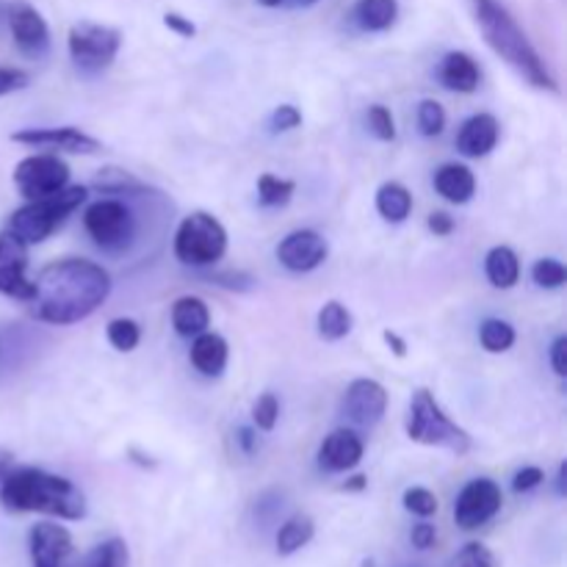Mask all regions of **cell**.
Masks as SVG:
<instances>
[{
    "mask_svg": "<svg viewBox=\"0 0 567 567\" xmlns=\"http://www.w3.org/2000/svg\"><path fill=\"white\" fill-rule=\"evenodd\" d=\"M548 363H551L554 374H557L559 380H565L567 377V338L565 336H557L551 341V347H548Z\"/></svg>",
    "mask_w": 567,
    "mask_h": 567,
    "instance_id": "cell-43",
    "label": "cell"
},
{
    "mask_svg": "<svg viewBox=\"0 0 567 567\" xmlns=\"http://www.w3.org/2000/svg\"><path fill=\"white\" fill-rule=\"evenodd\" d=\"M271 131L275 133H291L297 131L299 125H302V111L297 109V105H277L275 111H271V120H269Z\"/></svg>",
    "mask_w": 567,
    "mask_h": 567,
    "instance_id": "cell-39",
    "label": "cell"
},
{
    "mask_svg": "<svg viewBox=\"0 0 567 567\" xmlns=\"http://www.w3.org/2000/svg\"><path fill=\"white\" fill-rule=\"evenodd\" d=\"M89 188L86 186H66L61 192L50 194L42 199H28L22 208H17L9 216V227L6 230L14 233L17 238L33 247V244H42L86 203Z\"/></svg>",
    "mask_w": 567,
    "mask_h": 567,
    "instance_id": "cell-4",
    "label": "cell"
},
{
    "mask_svg": "<svg viewBox=\"0 0 567 567\" xmlns=\"http://www.w3.org/2000/svg\"><path fill=\"white\" fill-rule=\"evenodd\" d=\"M227 227L208 210H192L183 216L172 238V252L183 266L208 269L227 255Z\"/></svg>",
    "mask_w": 567,
    "mask_h": 567,
    "instance_id": "cell-6",
    "label": "cell"
},
{
    "mask_svg": "<svg viewBox=\"0 0 567 567\" xmlns=\"http://www.w3.org/2000/svg\"><path fill=\"white\" fill-rule=\"evenodd\" d=\"M532 280L537 288H546V291H557L567 282V269L563 260L557 258H540L532 264Z\"/></svg>",
    "mask_w": 567,
    "mask_h": 567,
    "instance_id": "cell-32",
    "label": "cell"
},
{
    "mask_svg": "<svg viewBox=\"0 0 567 567\" xmlns=\"http://www.w3.org/2000/svg\"><path fill=\"white\" fill-rule=\"evenodd\" d=\"M374 205H377V214H380L382 219L391 221V225H402V221L410 219L415 203H413V192H410L404 183L388 181L377 188Z\"/></svg>",
    "mask_w": 567,
    "mask_h": 567,
    "instance_id": "cell-24",
    "label": "cell"
},
{
    "mask_svg": "<svg viewBox=\"0 0 567 567\" xmlns=\"http://www.w3.org/2000/svg\"><path fill=\"white\" fill-rule=\"evenodd\" d=\"M66 50L70 59L83 75H100L116 61L122 50L120 28L103 25V22L81 20L66 33Z\"/></svg>",
    "mask_w": 567,
    "mask_h": 567,
    "instance_id": "cell-8",
    "label": "cell"
},
{
    "mask_svg": "<svg viewBox=\"0 0 567 567\" xmlns=\"http://www.w3.org/2000/svg\"><path fill=\"white\" fill-rule=\"evenodd\" d=\"M330 255V244L321 236L319 230H310V227H302V230H293L277 244V260L286 266L293 275H308V271H316Z\"/></svg>",
    "mask_w": 567,
    "mask_h": 567,
    "instance_id": "cell-14",
    "label": "cell"
},
{
    "mask_svg": "<svg viewBox=\"0 0 567 567\" xmlns=\"http://www.w3.org/2000/svg\"><path fill=\"white\" fill-rule=\"evenodd\" d=\"M105 338H109V343L116 349V352L127 354L142 343V327H138V321L120 316V319L109 321V327H105Z\"/></svg>",
    "mask_w": 567,
    "mask_h": 567,
    "instance_id": "cell-31",
    "label": "cell"
},
{
    "mask_svg": "<svg viewBox=\"0 0 567 567\" xmlns=\"http://www.w3.org/2000/svg\"><path fill=\"white\" fill-rule=\"evenodd\" d=\"M426 227H430L437 238H446V236H452L454 227H457V221H454L446 210H432L430 219H426Z\"/></svg>",
    "mask_w": 567,
    "mask_h": 567,
    "instance_id": "cell-46",
    "label": "cell"
},
{
    "mask_svg": "<svg viewBox=\"0 0 567 567\" xmlns=\"http://www.w3.org/2000/svg\"><path fill=\"white\" fill-rule=\"evenodd\" d=\"M352 327H354L352 313H349L347 305L338 302V299L324 302V308H321L319 316H316V330H319V338H324V341L330 343L343 341V338L352 332Z\"/></svg>",
    "mask_w": 567,
    "mask_h": 567,
    "instance_id": "cell-26",
    "label": "cell"
},
{
    "mask_svg": "<svg viewBox=\"0 0 567 567\" xmlns=\"http://www.w3.org/2000/svg\"><path fill=\"white\" fill-rule=\"evenodd\" d=\"M474 17L485 37L487 48L507 61L529 86L543 92H559V83L554 78L551 66L540 55V50L532 44L529 33L520 28V22L509 14V9L498 0H474Z\"/></svg>",
    "mask_w": 567,
    "mask_h": 567,
    "instance_id": "cell-2",
    "label": "cell"
},
{
    "mask_svg": "<svg viewBox=\"0 0 567 567\" xmlns=\"http://www.w3.org/2000/svg\"><path fill=\"white\" fill-rule=\"evenodd\" d=\"M28 551L33 567H72V535L55 520H42L28 532Z\"/></svg>",
    "mask_w": 567,
    "mask_h": 567,
    "instance_id": "cell-15",
    "label": "cell"
},
{
    "mask_svg": "<svg viewBox=\"0 0 567 567\" xmlns=\"http://www.w3.org/2000/svg\"><path fill=\"white\" fill-rule=\"evenodd\" d=\"M502 125L493 114H474L460 125L457 150L465 158H487L496 150Z\"/></svg>",
    "mask_w": 567,
    "mask_h": 567,
    "instance_id": "cell-18",
    "label": "cell"
},
{
    "mask_svg": "<svg viewBox=\"0 0 567 567\" xmlns=\"http://www.w3.org/2000/svg\"><path fill=\"white\" fill-rule=\"evenodd\" d=\"M293 194H297V181L277 177L271 172H264L258 177V203L264 208H286L293 199Z\"/></svg>",
    "mask_w": 567,
    "mask_h": 567,
    "instance_id": "cell-29",
    "label": "cell"
},
{
    "mask_svg": "<svg viewBox=\"0 0 567 567\" xmlns=\"http://www.w3.org/2000/svg\"><path fill=\"white\" fill-rule=\"evenodd\" d=\"M258 3H264V6H269V9H275V6H282V3H286V0H258Z\"/></svg>",
    "mask_w": 567,
    "mask_h": 567,
    "instance_id": "cell-53",
    "label": "cell"
},
{
    "mask_svg": "<svg viewBox=\"0 0 567 567\" xmlns=\"http://www.w3.org/2000/svg\"><path fill=\"white\" fill-rule=\"evenodd\" d=\"M313 518H310V515H293V518H288L286 524L280 526V532H277V554H280V557H291V554L302 551V548L313 540Z\"/></svg>",
    "mask_w": 567,
    "mask_h": 567,
    "instance_id": "cell-27",
    "label": "cell"
},
{
    "mask_svg": "<svg viewBox=\"0 0 567 567\" xmlns=\"http://www.w3.org/2000/svg\"><path fill=\"white\" fill-rule=\"evenodd\" d=\"M504 504V493L498 487V482L480 476V480H471L468 485L460 491L457 504H454V520H457L460 529L474 532L480 526L491 524L498 515Z\"/></svg>",
    "mask_w": 567,
    "mask_h": 567,
    "instance_id": "cell-10",
    "label": "cell"
},
{
    "mask_svg": "<svg viewBox=\"0 0 567 567\" xmlns=\"http://www.w3.org/2000/svg\"><path fill=\"white\" fill-rule=\"evenodd\" d=\"M28 86H31V72L20 70V66H0V97L22 92Z\"/></svg>",
    "mask_w": 567,
    "mask_h": 567,
    "instance_id": "cell-41",
    "label": "cell"
},
{
    "mask_svg": "<svg viewBox=\"0 0 567 567\" xmlns=\"http://www.w3.org/2000/svg\"><path fill=\"white\" fill-rule=\"evenodd\" d=\"M449 567H498V559L485 543H465Z\"/></svg>",
    "mask_w": 567,
    "mask_h": 567,
    "instance_id": "cell-37",
    "label": "cell"
},
{
    "mask_svg": "<svg viewBox=\"0 0 567 567\" xmlns=\"http://www.w3.org/2000/svg\"><path fill=\"white\" fill-rule=\"evenodd\" d=\"M188 360L203 377H221L227 369V360H230V347L219 332L205 330L197 338H192Z\"/></svg>",
    "mask_w": 567,
    "mask_h": 567,
    "instance_id": "cell-20",
    "label": "cell"
},
{
    "mask_svg": "<svg viewBox=\"0 0 567 567\" xmlns=\"http://www.w3.org/2000/svg\"><path fill=\"white\" fill-rule=\"evenodd\" d=\"M543 482H546L543 468H537V465H524V468L513 476V491L515 493H532L535 487H540Z\"/></svg>",
    "mask_w": 567,
    "mask_h": 567,
    "instance_id": "cell-42",
    "label": "cell"
},
{
    "mask_svg": "<svg viewBox=\"0 0 567 567\" xmlns=\"http://www.w3.org/2000/svg\"><path fill=\"white\" fill-rule=\"evenodd\" d=\"M365 487H369V480H365L363 474H358V476H352V480H347V485L341 487L343 493H360V491H365Z\"/></svg>",
    "mask_w": 567,
    "mask_h": 567,
    "instance_id": "cell-50",
    "label": "cell"
},
{
    "mask_svg": "<svg viewBox=\"0 0 567 567\" xmlns=\"http://www.w3.org/2000/svg\"><path fill=\"white\" fill-rule=\"evenodd\" d=\"M14 186L25 199H42L70 186V164L59 153H33L14 166Z\"/></svg>",
    "mask_w": 567,
    "mask_h": 567,
    "instance_id": "cell-9",
    "label": "cell"
},
{
    "mask_svg": "<svg viewBox=\"0 0 567 567\" xmlns=\"http://www.w3.org/2000/svg\"><path fill=\"white\" fill-rule=\"evenodd\" d=\"M9 28H11V37H14V44L20 48L22 55L39 61L50 53L48 20H44L33 6L17 3L14 9L9 11Z\"/></svg>",
    "mask_w": 567,
    "mask_h": 567,
    "instance_id": "cell-16",
    "label": "cell"
},
{
    "mask_svg": "<svg viewBox=\"0 0 567 567\" xmlns=\"http://www.w3.org/2000/svg\"><path fill=\"white\" fill-rule=\"evenodd\" d=\"M92 186L103 194H131V192H138V188H142V183H138L136 177L125 169H103Z\"/></svg>",
    "mask_w": 567,
    "mask_h": 567,
    "instance_id": "cell-35",
    "label": "cell"
},
{
    "mask_svg": "<svg viewBox=\"0 0 567 567\" xmlns=\"http://www.w3.org/2000/svg\"><path fill=\"white\" fill-rule=\"evenodd\" d=\"M363 567H374V563H365V565H363Z\"/></svg>",
    "mask_w": 567,
    "mask_h": 567,
    "instance_id": "cell-55",
    "label": "cell"
},
{
    "mask_svg": "<svg viewBox=\"0 0 567 567\" xmlns=\"http://www.w3.org/2000/svg\"><path fill=\"white\" fill-rule=\"evenodd\" d=\"M83 227L105 255H125L136 238V214L120 197L94 199L83 210Z\"/></svg>",
    "mask_w": 567,
    "mask_h": 567,
    "instance_id": "cell-7",
    "label": "cell"
},
{
    "mask_svg": "<svg viewBox=\"0 0 567 567\" xmlns=\"http://www.w3.org/2000/svg\"><path fill=\"white\" fill-rule=\"evenodd\" d=\"M557 496L559 498L567 496V463H559L557 468Z\"/></svg>",
    "mask_w": 567,
    "mask_h": 567,
    "instance_id": "cell-52",
    "label": "cell"
},
{
    "mask_svg": "<svg viewBox=\"0 0 567 567\" xmlns=\"http://www.w3.org/2000/svg\"><path fill=\"white\" fill-rule=\"evenodd\" d=\"M11 142L25 144V147L44 150V153H72V155H94L103 150V142L92 133L81 131L75 125L64 127H25V131L11 133Z\"/></svg>",
    "mask_w": 567,
    "mask_h": 567,
    "instance_id": "cell-11",
    "label": "cell"
},
{
    "mask_svg": "<svg viewBox=\"0 0 567 567\" xmlns=\"http://www.w3.org/2000/svg\"><path fill=\"white\" fill-rule=\"evenodd\" d=\"M111 297V275L86 258H61L33 280L31 316L44 324L70 327L97 313Z\"/></svg>",
    "mask_w": 567,
    "mask_h": 567,
    "instance_id": "cell-1",
    "label": "cell"
},
{
    "mask_svg": "<svg viewBox=\"0 0 567 567\" xmlns=\"http://www.w3.org/2000/svg\"><path fill=\"white\" fill-rule=\"evenodd\" d=\"M28 244L14 233H0V293L31 302L33 280L28 277Z\"/></svg>",
    "mask_w": 567,
    "mask_h": 567,
    "instance_id": "cell-13",
    "label": "cell"
},
{
    "mask_svg": "<svg viewBox=\"0 0 567 567\" xmlns=\"http://www.w3.org/2000/svg\"><path fill=\"white\" fill-rule=\"evenodd\" d=\"M410 540H413V546L419 548V551H430V548L437 543V529L424 520V524L413 526V532H410Z\"/></svg>",
    "mask_w": 567,
    "mask_h": 567,
    "instance_id": "cell-45",
    "label": "cell"
},
{
    "mask_svg": "<svg viewBox=\"0 0 567 567\" xmlns=\"http://www.w3.org/2000/svg\"><path fill=\"white\" fill-rule=\"evenodd\" d=\"M408 437L413 443L432 449H446L454 454H468L474 446V437L446 415V410L441 408V402L435 399V393L419 388L410 399V413H408Z\"/></svg>",
    "mask_w": 567,
    "mask_h": 567,
    "instance_id": "cell-5",
    "label": "cell"
},
{
    "mask_svg": "<svg viewBox=\"0 0 567 567\" xmlns=\"http://www.w3.org/2000/svg\"><path fill=\"white\" fill-rule=\"evenodd\" d=\"M388 410V391L371 377H358L347 385L341 399V415L358 430H371L382 421Z\"/></svg>",
    "mask_w": 567,
    "mask_h": 567,
    "instance_id": "cell-12",
    "label": "cell"
},
{
    "mask_svg": "<svg viewBox=\"0 0 567 567\" xmlns=\"http://www.w3.org/2000/svg\"><path fill=\"white\" fill-rule=\"evenodd\" d=\"M172 327L181 338H197L199 332H205L210 327V310L205 305V299L192 297H177L175 305H172Z\"/></svg>",
    "mask_w": 567,
    "mask_h": 567,
    "instance_id": "cell-22",
    "label": "cell"
},
{
    "mask_svg": "<svg viewBox=\"0 0 567 567\" xmlns=\"http://www.w3.org/2000/svg\"><path fill=\"white\" fill-rule=\"evenodd\" d=\"M515 341H518V332H515V327L509 321L491 316V319H485L480 324V343L485 352L504 354L515 347Z\"/></svg>",
    "mask_w": 567,
    "mask_h": 567,
    "instance_id": "cell-28",
    "label": "cell"
},
{
    "mask_svg": "<svg viewBox=\"0 0 567 567\" xmlns=\"http://www.w3.org/2000/svg\"><path fill=\"white\" fill-rule=\"evenodd\" d=\"M208 280L227 288V291H252L255 282H258L247 271H214V275H208Z\"/></svg>",
    "mask_w": 567,
    "mask_h": 567,
    "instance_id": "cell-40",
    "label": "cell"
},
{
    "mask_svg": "<svg viewBox=\"0 0 567 567\" xmlns=\"http://www.w3.org/2000/svg\"><path fill=\"white\" fill-rule=\"evenodd\" d=\"M485 277L498 291H509L520 280V258L513 247L498 244L485 255Z\"/></svg>",
    "mask_w": 567,
    "mask_h": 567,
    "instance_id": "cell-23",
    "label": "cell"
},
{
    "mask_svg": "<svg viewBox=\"0 0 567 567\" xmlns=\"http://www.w3.org/2000/svg\"><path fill=\"white\" fill-rule=\"evenodd\" d=\"M437 78H441V83L449 92L474 94L476 89H480L482 70L471 53H465V50H452V53L443 55L441 66H437Z\"/></svg>",
    "mask_w": 567,
    "mask_h": 567,
    "instance_id": "cell-19",
    "label": "cell"
},
{
    "mask_svg": "<svg viewBox=\"0 0 567 567\" xmlns=\"http://www.w3.org/2000/svg\"><path fill=\"white\" fill-rule=\"evenodd\" d=\"M164 25L169 28L172 33H177V37H183V39H194V37H197V25H194V22L188 20V17L177 14V11H166V14H164Z\"/></svg>",
    "mask_w": 567,
    "mask_h": 567,
    "instance_id": "cell-44",
    "label": "cell"
},
{
    "mask_svg": "<svg viewBox=\"0 0 567 567\" xmlns=\"http://www.w3.org/2000/svg\"><path fill=\"white\" fill-rule=\"evenodd\" d=\"M238 446L244 449V454L258 452V430L255 426H238Z\"/></svg>",
    "mask_w": 567,
    "mask_h": 567,
    "instance_id": "cell-47",
    "label": "cell"
},
{
    "mask_svg": "<svg viewBox=\"0 0 567 567\" xmlns=\"http://www.w3.org/2000/svg\"><path fill=\"white\" fill-rule=\"evenodd\" d=\"M432 183H435V192L452 205L471 203L476 194V175L471 172V166H465V164L437 166Z\"/></svg>",
    "mask_w": 567,
    "mask_h": 567,
    "instance_id": "cell-21",
    "label": "cell"
},
{
    "mask_svg": "<svg viewBox=\"0 0 567 567\" xmlns=\"http://www.w3.org/2000/svg\"><path fill=\"white\" fill-rule=\"evenodd\" d=\"M127 457H131L133 463H136V465H142V468H158V463H155V460L150 457V454H142V452H138L136 446L127 449Z\"/></svg>",
    "mask_w": 567,
    "mask_h": 567,
    "instance_id": "cell-49",
    "label": "cell"
},
{
    "mask_svg": "<svg viewBox=\"0 0 567 567\" xmlns=\"http://www.w3.org/2000/svg\"><path fill=\"white\" fill-rule=\"evenodd\" d=\"M365 454V443L352 426H341V430L330 432V435L321 441L319 454V468L327 471V474H347V471H354L360 465Z\"/></svg>",
    "mask_w": 567,
    "mask_h": 567,
    "instance_id": "cell-17",
    "label": "cell"
},
{
    "mask_svg": "<svg viewBox=\"0 0 567 567\" xmlns=\"http://www.w3.org/2000/svg\"><path fill=\"white\" fill-rule=\"evenodd\" d=\"M14 468V454L9 452V449H0V482L6 480V474Z\"/></svg>",
    "mask_w": 567,
    "mask_h": 567,
    "instance_id": "cell-51",
    "label": "cell"
},
{
    "mask_svg": "<svg viewBox=\"0 0 567 567\" xmlns=\"http://www.w3.org/2000/svg\"><path fill=\"white\" fill-rule=\"evenodd\" d=\"M382 341L388 343V349H391V352L396 354V358H408V341H404V338L399 336V332L385 330V332H382Z\"/></svg>",
    "mask_w": 567,
    "mask_h": 567,
    "instance_id": "cell-48",
    "label": "cell"
},
{
    "mask_svg": "<svg viewBox=\"0 0 567 567\" xmlns=\"http://www.w3.org/2000/svg\"><path fill=\"white\" fill-rule=\"evenodd\" d=\"M277 421H280V399L271 391L260 393L252 404V426L258 432H275Z\"/></svg>",
    "mask_w": 567,
    "mask_h": 567,
    "instance_id": "cell-33",
    "label": "cell"
},
{
    "mask_svg": "<svg viewBox=\"0 0 567 567\" xmlns=\"http://www.w3.org/2000/svg\"><path fill=\"white\" fill-rule=\"evenodd\" d=\"M0 504L9 513H42L59 520L86 518V496L72 480L50 471L11 468L0 482Z\"/></svg>",
    "mask_w": 567,
    "mask_h": 567,
    "instance_id": "cell-3",
    "label": "cell"
},
{
    "mask_svg": "<svg viewBox=\"0 0 567 567\" xmlns=\"http://www.w3.org/2000/svg\"><path fill=\"white\" fill-rule=\"evenodd\" d=\"M415 120H419V131L430 138L446 131V109L437 100H421Z\"/></svg>",
    "mask_w": 567,
    "mask_h": 567,
    "instance_id": "cell-36",
    "label": "cell"
},
{
    "mask_svg": "<svg viewBox=\"0 0 567 567\" xmlns=\"http://www.w3.org/2000/svg\"><path fill=\"white\" fill-rule=\"evenodd\" d=\"M402 504L408 513L419 515V518L424 520L437 513V496L432 491H426V487H408V491H404Z\"/></svg>",
    "mask_w": 567,
    "mask_h": 567,
    "instance_id": "cell-38",
    "label": "cell"
},
{
    "mask_svg": "<svg viewBox=\"0 0 567 567\" xmlns=\"http://www.w3.org/2000/svg\"><path fill=\"white\" fill-rule=\"evenodd\" d=\"M78 567H127V546L120 537H111V540L94 546L86 557L81 559Z\"/></svg>",
    "mask_w": 567,
    "mask_h": 567,
    "instance_id": "cell-30",
    "label": "cell"
},
{
    "mask_svg": "<svg viewBox=\"0 0 567 567\" xmlns=\"http://www.w3.org/2000/svg\"><path fill=\"white\" fill-rule=\"evenodd\" d=\"M299 3H305V6H308V3H316V0H299Z\"/></svg>",
    "mask_w": 567,
    "mask_h": 567,
    "instance_id": "cell-54",
    "label": "cell"
},
{
    "mask_svg": "<svg viewBox=\"0 0 567 567\" xmlns=\"http://www.w3.org/2000/svg\"><path fill=\"white\" fill-rule=\"evenodd\" d=\"M365 127L380 142H396V120H393L388 105H369V111H365Z\"/></svg>",
    "mask_w": 567,
    "mask_h": 567,
    "instance_id": "cell-34",
    "label": "cell"
},
{
    "mask_svg": "<svg viewBox=\"0 0 567 567\" xmlns=\"http://www.w3.org/2000/svg\"><path fill=\"white\" fill-rule=\"evenodd\" d=\"M399 0H358L352 9V22L365 33H382L396 25Z\"/></svg>",
    "mask_w": 567,
    "mask_h": 567,
    "instance_id": "cell-25",
    "label": "cell"
}]
</instances>
